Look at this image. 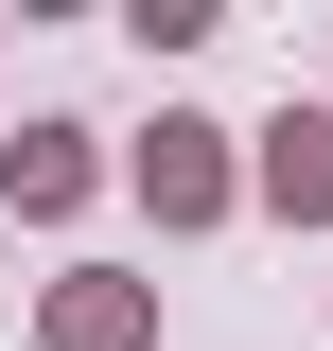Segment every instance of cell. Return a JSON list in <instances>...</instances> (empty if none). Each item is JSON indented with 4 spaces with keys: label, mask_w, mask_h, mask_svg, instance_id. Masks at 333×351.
Returning a JSON list of instances; mask_svg holds the SVG:
<instances>
[{
    "label": "cell",
    "mask_w": 333,
    "mask_h": 351,
    "mask_svg": "<svg viewBox=\"0 0 333 351\" xmlns=\"http://www.w3.org/2000/svg\"><path fill=\"white\" fill-rule=\"evenodd\" d=\"M263 176H281V211H333V123H281V158H263Z\"/></svg>",
    "instance_id": "cell-1"
}]
</instances>
